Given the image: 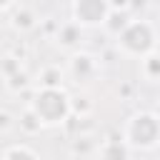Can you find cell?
<instances>
[{
	"mask_svg": "<svg viewBox=\"0 0 160 160\" xmlns=\"http://www.w3.org/2000/svg\"><path fill=\"white\" fill-rule=\"evenodd\" d=\"M118 50L128 58H145L150 52H155L158 48V32H155V25L150 20H142V18H132L118 35Z\"/></svg>",
	"mask_w": 160,
	"mask_h": 160,
	"instance_id": "cell-1",
	"label": "cell"
},
{
	"mask_svg": "<svg viewBox=\"0 0 160 160\" xmlns=\"http://www.w3.org/2000/svg\"><path fill=\"white\" fill-rule=\"evenodd\" d=\"M28 108L40 118L42 125H65L70 118V95L58 88V90H42L38 88L32 92V100Z\"/></svg>",
	"mask_w": 160,
	"mask_h": 160,
	"instance_id": "cell-2",
	"label": "cell"
},
{
	"mask_svg": "<svg viewBox=\"0 0 160 160\" xmlns=\"http://www.w3.org/2000/svg\"><path fill=\"white\" fill-rule=\"evenodd\" d=\"M122 142L135 150H152L160 145V118L152 110L135 112L122 130Z\"/></svg>",
	"mask_w": 160,
	"mask_h": 160,
	"instance_id": "cell-3",
	"label": "cell"
},
{
	"mask_svg": "<svg viewBox=\"0 0 160 160\" xmlns=\"http://www.w3.org/2000/svg\"><path fill=\"white\" fill-rule=\"evenodd\" d=\"M108 0H75L72 2V22L80 28H98L108 18Z\"/></svg>",
	"mask_w": 160,
	"mask_h": 160,
	"instance_id": "cell-4",
	"label": "cell"
},
{
	"mask_svg": "<svg viewBox=\"0 0 160 160\" xmlns=\"http://www.w3.org/2000/svg\"><path fill=\"white\" fill-rule=\"evenodd\" d=\"M68 72H70V78L78 82V85H88V82H92L95 78H98V72H100V60L95 58V55H90V52H72L70 55V62H68Z\"/></svg>",
	"mask_w": 160,
	"mask_h": 160,
	"instance_id": "cell-5",
	"label": "cell"
},
{
	"mask_svg": "<svg viewBox=\"0 0 160 160\" xmlns=\"http://www.w3.org/2000/svg\"><path fill=\"white\" fill-rule=\"evenodd\" d=\"M55 42L68 52H78V48L82 42V28L78 22H72V20H65L55 30Z\"/></svg>",
	"mask_w": 160,
	"mask_h": 160,
	"instance_id": "cell-6",
	"label": "cell"
},
{
	"mask_svg": "<svg viewBox=\"0 0 160 160\" xmlns=\"http://www.w3.org/2000/svg\"><path fill=\"white\" fill-rule=\"evenodd\" d=\"M12 15H10V25L18 30V32H30V30H35L38 28V12L30 8V5H12V10H10Z\"/></svg>",
	"mask_w": 160,
	"mask_h": 160,
	"instance_id": "cell-7",
	"label": "cell"
},
{
	"mask_svg": "<svg viewBox=\"0 0 160 160\" xmlns=\"http://www.w3.org/2000/svg\"><path fill=\"white\" fill-rule=\"evenodd\" d=\"M98 155H100V160H128V158H130V148L122 142V135H120V138L105 140V142L100 145Z\"/></svg>",
	"mask_w": 160,
	"mask_h": 160,
	"instance_id": "cell-8",
	"label": "cell"
},
{
	"mask_svg": "<svg viewBox=\"0 0 160 160\" xmlns=\"http://www.w3.org/2000/svg\"><path fill=\"white\" fill-rule=\"evenodd\" d=\"M38 78H40V88L42 90H58V88H62V70H60V65H45Z\"/></svg>",
	"mask_w": 160,
	"mask_h": 160,
	"instance_id": "cell-9",
	"label": "cell"
},
{
	"mask_svg": "<svg viewBox=\"0 0 160 160\" xmlns=\"http://www.w3.org/2000/svg\"><path fill=\"white\" fill-rule=\"evenodd\" d=\"M140 72H142L145 80L160 82V52H158V50L150 52V55H145V58L140 60Z\"/></svg>",
	"mask_w": 160,
	"mask_h": 160,
	"instance_id": "cell-10",
	"label": "cell"
},
{
	"mask_svg": "<svg viewBox=\"0 0 160 160\" xmlns=\"http://www.w3.org/2000/svg\"><path fill=\"white\" fill-rule=\"evenodd\" d=\"M0 160H40V158L28 145H10V148H5V152L0 155Z\"/></svg>",
	"mask_w": 160,
	"mask_h": 160,
	"instance_id": "cell-11",
	"label": "cell"
},
{
	"mask_svg": "<svg viewBox=\"0 0 160 160\" xmlns=\"http://www.w3.org/2000/svg\"><path fill=\"white\" fill-rule=\"evenodd\" d=\"M45 125L40 122V118L30 110V108H25L22 110V115H20V130L25 132V135H35V132H40Z\"/></svg>",
	"mask_w": 160,
	"mask_h": 160,
	"instance_id": "cell-12",
	"label": "cell"
},
{
	"mask_svg": "<svg viewBox=\"0 0 160 160\" xmlns=\"http://www.w3.org/2000/svg\"><path fill=\"white\" fill-rule=\"evenodd\" d=\"M20 70H22V60H20L18 55H10V52H8V55L0 58V75H2L5 80L12 78V75L20 72Z\"/></svg>",
	"mask_w": 160,
	"mask_h": 160,
	"instance_id": "cell-13",
	"label": "cell"
},
{
	"mask_svg": "<svg viewBox=\"0 0 160 160\" xmlns=\"http://www.w3.org/2000/svg\"><path fill=\"white\" fill-rule=\"evenodd\" d=\"M92 110V102L88 100V95H75L70 98V115L72 118H85Z\"/></svg>",
	"mask_w": 160,
	"mask_h": 160,
	"instance_id": "cell-14",
	"label": "cell"
},
{
	"mask_svg": "<svg viewBox=\"0 0 160 160\" xmlns=\"http://www.w3.org/2000/svg\"><path fill=\"white\" fill-rule=\"evenodd\" d=\"M28 85H30V78H28V72H25V70H20V72H15L12 78H8V80H5V88H8V90H12V92H22Z\"/></svg>",
	"mask_w": 160,
	"mask_h": 160,
	"instance_id": "cell-15",
	"label": "cell"
},
{
	"mask_svg": "<svg viewBox=\"0 0 160 160\" xmlns=\"http://www.w3.org/2000/svg\"><path fill=\"white\" fill-rule=\"evenodd\" d=\"M12 128H15V120H12L10 110L0 108V132H8V130H12Z\"/></svg>",
	"mask_w": 160,
	"mask_h": 160,
	"instance_id": "cell-16",
	"label": "cell"
},
{
	"mask_svg": "<svg viewBox=\"0 0 160 160\" xmlns=\"http://www.w3.org/2000/svg\"><path fill=\"white\" fill-rule=\"evenodd\" d=\"M12 5H15V2H0V12H5V10H12Z\"/></svg>",
	"mask_w": 160,
	"mask_h": 160,
	"instance_id": "cell-17",
	"label": "cell"
}]
</instances>
